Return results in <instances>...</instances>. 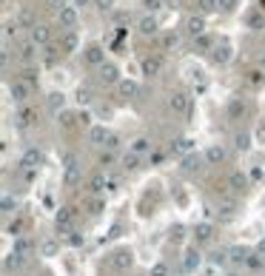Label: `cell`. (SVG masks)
I'll list each match as a JSON object with an SVG mask.
<instances>
[{
  "instance_id": "obj_49",
  "label": "cell",
  "mask_w": 265,
  "mask_h": 276,
  "mask_svg": "<svg viewBox=\"0 0 265 276\" xmlns=\"http://www.w3.org/2000/svg\"><path fill=\"white\" fill-rule=\"evenodd\" d=\"M66 239H68V242H71V245H77V248H80V245L86 242V236H80L77 231H68V234H66Z\"/></svg>"
},
{
  "instance_id": "obj_43",
  "label": "cell",
  "mask_w": 265,
  "mask_h": 276,
  "mask_svg": "<svg viewBox=\"0 0 265 276\" xmlns=\"http://www.w3.org/2000/svg\"><path fill=\"white\" fill-rule=\"evenodd\" d=\"M149 276H168V265L166 262H154L151 271H149Z\"/></svg>"
},
{
  "instance_id": "obj_61",
  "label": "cell",
  "mask_w": 265,
  "mask_h": 276,
  "mask_svg": "<svg viewBox=\"0 0 265 276\" xmlns=\"http://www.w3.org/2000/svg\"><path fill=\"white\" fill-rule=\"evenodd\" d=\"M91 0H74V6H88Z\"/></svg>"
},
{
  "instance_id": "obj_54",
  "label": "cell",
  "mask_w": 265,
  "mask_h": 276,
  "mask_svg": "<svg viewBox=\"0 0 265 276\" xmlns=\"http://www.w3.org/2000/svg\"><path fill=\"white\" fill-rule=\"evenodd\" d=\"M248 83L251 85H260L263 83V71H248Z\"/></svg>"
},
{
  "instance_id": "obj_45",
  "label": "cell",
  "mask_w": 265,
  "mask_h": 276,
  "mask_svg": "<svg viewBox=\"0 0 265 276\" xmlns=\"http://www.w3.org/2000/svg\"><path fill=\"white\" fill-rule=\"evenodd\" d=\"M17 26H26V29H34L37 23L32 20V15H29V12H20V17H17Z\"/></svg>"
},
{
  "instance_id": "obj_27",
  "label": "cell",
  "mask_w": 265,
  "mask_h": 276,
  "mask_svg": "<svg viewBox=\"0 0 265 276\" xmlns=\"http://www.w3.org/2000/svg\"><path fill=\"white\" fill-rule=\"evenodd\" d=\"M151 151V140L149 137H137L132 143V154H137V157H143V154H149Z\"/></svg>"
},
{
  "instance_id": "obj_13",
  "label": "cell",
  "mask_w": 265,
  "mask_h": 276,
  "mask_svg": "<svg viewBox=\"0 0 265 276\" xmlns=\"http://www.w3.org/2000/svg\"><path fill=\"white\" fill-rule=\"evenodd\" d=\"M117 94H120L123 100H134L137 94H140V85H137L134 80H120L117 83Z\"/></svg>"
},
{
  "instance_id": "obj_4",
  "label": "cell",
  "mask_w": 265,
  "mask_h": 276,
  "mask_svg": "<svg viewBox=\"0 0 265 276\" xmlns=\"http://www.w3.org/2000/svg\"><path fill=\"white\" fill-rule=\"evenodd\" d=\"M74 208H71V205H66V208H60V211L54 213V222H57V228H60V231H71V225H74Z\"/></svg>"
},
{
  "instance_id": "obj_46",
  "label": "cell",
  "mask_w": 265,
  "mask_h": 276,
  "mask_svg": "<svg viewBox=\"0 0 265 276\" xmlns=\"http://www.w3.org/2000/svg\"><path fill=\"white\" fill-rule=\"evenodd\" d=\"M15 208H17V199H15L12 194H3V211H6V213H12Z\"/></svg>"
},
{
  "instance_id": "obj_57",
  "label": "cell",
  "mask_w": 265,
  "mask_h": 276,
  "mask_svg": "<svg viewBox=\"0 0 265 276\" xmlns=\"http://www.w3.org/2000/svg\"><path fill=\"white\" fill-rule=\"evenodd\" d=\"M94 6H97L100 12H109L111 9V0H94Z\"/></svg>"
},
{
  "instance_id": "obj_5",
  "label": "cell",
  "mask_w": 265,
  "mask_h": 276,
  "mask_svg": "<svg viewBox=\"0 0 265 276\" xmlns=\"http://www.w3.org/2000/svg\"><path fill=\"white\" fill-rule=\"evenodd\" d=\"M109 262H111L114 271H129V268L134 265V256H132V251H114Z\"/></svg>"
},
{
  "instance_id": "obj_20",
  "label": "cell",
  "mask_w": 265,
  "mask_h": 276,
  "mask_svg": "<svg viewBox=\"0 0 265 276\" xmlns=\"http://www.w3.org/2000/svg\"><path fill=\"white\" fill-rule=\"evenodd\" d=\"M194 239H197V242H211V239H214V225H211V222H199V225L194 228Z\"/></svg>"
},
{
  "instance_id": "obj_60",
  "label": "cell",
  "mask_w": 265,
  "mask_h": 276,
  "mask_svg": "<svg viewBox=\"0 0 265 276\" xmlns=\"http://www.w3.org/2000/svg\"><path fill=\"white\" fill-rule=\"evenodd\" d=\"M257 137H260V140H265V123L260 126V131H257Z\"/></svg>"
},
{
  "instance_id": "obj_39",
  "label": "cell",
  "mask_w": 265,
  "mask_h": 276,
  "mask_svg": "<svg viewBox=\"0 0 265 276\" xmlns=\"http://www.w3.org/2000/svg\"><path fill=\"white\" fill-rule=\"evenodd\" d=\"M197 6H199V12H202V15H211L217 6H220V0H197Z\"/></svg>"
},
{
  "instance_id": "obj_19",
  "label": "cell",
  "mask_w": 265,
  "mask_h": 276,
  "mask_svg": "<svg viewBox=\"0 0 265 276\" xmlns=\"http://www.w3.org/2000/svg\"><path fill=\"white\" fill-rule=\"evenodd\" d=\"M106 188H109V177H106L103 171H97L94 177L88 179V191H91V194H94V196H97V194H103Z\"/></svg>"
},
{
  "instance_id": "obj_64",
  "label": "cell",
  "mask_w": 265,
  "mask_h": 276,
  "mask_svg": "<svg viewBox=\"0 0 265 276\" xmlns=\"http://www.w3.org/2000/svg\"><path fill=\"white\" fill-rule=\"evenodd\" d=\"M228 276H234V274H228Z\"/></svg>"
},
{
  "instance_id": "obj_32",
  "label": "cell",
  "mask_w": 265,
  "mask_h": 276,
  "mask_svg": "<svg viewBox=\"0 0 265 276\" xmlns=\"http://www.w3.org/2000/svg\"><path fill=\"white\" fill-rule=\"evenodd\" d=\"M57 251H60L57 239H43V242H40V254H43V256H57Z\"/></svg>"
},
{
  "instance_id": "obj_62",
  "label": "cell",
  "mask_w": 265,
  "mask_h": 276,
  "mask_svg": "<svg viewBox=\"0 0 265 276\" xmlns=\"http://www.w3.org/2000/svg\"><path fill=\"white\" fill-rule=\"evenodd\" d=\"M177 3H180V0H168V6H171V9H177Z\"/></svg>"
},
{
  "instance_id": "obj_34",
  "label": "cell",
  "mask_w": 265,
  "mask_h": 276,
  "mask_svg": "<svg viewBox=\"0 0 265 276\" xmlns=\"http://www.w3.org/2000/svg\"><path fill=\"white\" fill-rule=\"evenodd\" d=\"M34 57H37V46H34L32 40H29V43L20 49V60H23V63H32Z\"/></svg>"
},
{
  "instance_id": "obj_50",
  "label": "cell",
  "mask_w": 265,
  "mask_h": 276,
  "mask_svg": "<svg viewBox=\"0 0 265 276\" xmlns=\"http://www.w3.org/2000/svg\"><path fill=\"white\" fill-rule=\"evenodd\" d=\"M23 80L29 83L32 88H37V71H32V68H29V71H23Z\"/></svg>"
},
{
  "instance_id": "obj_63",
  "label": "cell",
  "mask_w": 265,
  "mask_h": 276,
  "mask_svg": "<svg viewBox=\"0 0 265 276\" xmlns=\"http://www.w3.org/2000/svg\"><path fill=\"white\" fill-rule=\"evenodd\" d=\"M260 65H263V68H265V51H263V54H260Z\"/></svg>"
},
{
  "instance_id": "obj_38",
  "label": "cell",
  "mask_w": 265,
  "mask_h": 276,
  "mask_svg": "<svg viewBox=\"0 0 265 276\" xmlns=\"http://www.w3.org/2000/svg\"><path fill=\"white\" fill-rule=\"evenodd\" d=\"M23 259H26V256H20V254H15V251H12V254L6 256V268H9V271H17V268L23 265Z\"/></svg>"
},
{
  "instance_id": "obj_47",
  "label": "cell",
  "mask_w": 265,
  "mask_h": 276,
  "mask_svg": "<svg viewBox=\"0 0 265 276\" xmlns=\"http://www.w3.org/2000/svg\"><path fill=\"white\" fill-rule=\"evenodd\" d=\"M77 100H80V103H91V88H88V85H80V88H77Z\"/></svg>"
},
{
  "instance_id": "obj_31",
  "label": "cell",
  "mask_w": 265,
  "mask_h": 276,
  "mask_svg": "<svg viewBox=\"0 0 265 276\" xmlns=\"http://www.w3.org/2000/svg\"><path fill=\"white\" fill-rule=\"evenodd\" d=\"M228 114H231L234 120L243 117V114H245V100L243 97H231V103H228Z\"/></svg>"
},
{
  "instance_id": "obj_21",
  "label": "cell",
  "mask_w": 265,
  "mask_h": 276,
  "mask_svg": "<svg viewBox=\"0 0 265 276\" xmlns=\"http://www.w3.org/2000/svg\"><path fill=\"white\" fill-rule=\"evenodd\" d=\"M49 40H51L49 26H34L32 29V43L34 46H49Z\"/></svg>"
},
{
  "instance_id": "obj_16",
  "label": "cell",
  "mask_w": 265,
  "mask_h": 276,
  "mask_svg": "<svg viewBox=\"0 0 265 276\" xmlns=\"http://www.w3.org/2000/svg\"><path fill=\"white\" fill-rule=\"evenodd\" d=\"M80 179H83L80 165H77V163L68 165V168H66V177H63V185H66V188H77V185H80Z\"/></svg>"
},
{
  "instance_id": "obj_25",
  "label": "cell",
  "mask_w": 265,
  "mask_h": 276,
  "mask_svg": "<svg viewBox=\"0 0 265 276\" xmlns=\"http://www.w3.org/2000/svg\"><path fill=\"white\" fill-rule=\"evenodd\" d=\"M199 168H202V157H199V154L182 157V171H185V174H194V171H199Z\"/></svg>"
},
{
  "instance_id": "obj_11",
  "label": "cell",
  "mask_w": 265,
  "mask_h": 276,
  "mask_svg": "<svg viewBox=\"0 0 265 276\" xmlns=\"http://www.w3.org/2000/svg\"><path fill=\"white\" fill-rule=\"evenodd\" d=\"M185 32L191 34L194 40H197V37H202V34H205V20H202V17H197V15H191L188 20H185Z\"/></svg>"
},
{
  "instance_id": "obj_10",
  "label": "cell",
  "mask_w": 265,
  "mask_h": 276,
  "mask_svg": "<svg viewBox=\"0 0 265 276\" xmlns=\"http://www.w3.org/2000/svg\"><path fill=\"white\" fill-rule=\"evenodd\" d=\"M77 20H80V15H77L74 6H63V9H60V26H63V29H74Z\"/></svg>"
},
{
  "instance_id": "obj_9",
  "label": "cell",
  "mask_w": 265,
  "mask_h": 276,
  "mask_svg": "<svg viewBox=\"0 0 265 276\" xmlns=\"http://www.w3.org/2000/svg\"><path fill=\"white\" fill-rule=\"evenodd\" d=\"M243 23H245V29H251V32H263L265 29L263 12H245V15H243Z\"/></svg>"
},
{
  "instance_id": "obj_24",
  "label": "cell",
  "mask_w": 265,
  "mask_h": 276,
  "mask_svg": "<svg viewBox=\"0 0 265 276\" xmlns=\"http://www.w3.org/2000/svg\"><path fill=\"white\" fill-rule=\"evenodd\" d=\"M49 108L54 114L66 111V94H63V91H51V94H49Z\"/></svg>"
},
{
  "instance_id": "obj_23",
  "label": "cell",
  "mask_w": 265,
  "mask_h": 276,
  "mask_svg": "<svg viewBox=\"0 0 265 276\" xmlns=\"http://www.w3.org/2000/svg\"><path fill=\"white\" fill-rule=\"evenodd\" d=\"M228 188H231V191H245V188H248V177H245L243 171H231V177H228Z\"/></svg>"
},
{
  "instance_id": "obj_14",
  "label": "cell",
  "mask_w": 265,
  "mask_h": 276,
  "mask_svg": "<svg viewBox=\"0 0 265 276\" xmlns=\"http://www.w3.org/2000/svg\"><path fill=\"white\" fill-rule=\"evenodd\" d=\"M199 265H202V254H199L197 248H191V251L182 254V268L185 271H197Z\"/></svg>"
},
{
  "instance_id": "obj_17",
  "label": "cell",
  "mask_w": 265,
  "mask_h": 276,
  "mask_svg": "<svg viewBox=\"0 0 265 276\" xmlns=\"http://www.w3.org/2000/svg\"><path fill=\"white\" fill-rule=\"evenodd\" d=\"M86 60H88L91 65H106V49L97 46V43L88 46V49H86Z\"/></svg>"
},
{
  "instance_id": "obj_18",
  "label": "cell",
  "mask_w": 265,
  "mask_h": 276,
  "mask_svg": "<svg viewBox=\"0 0 265 276\" xmlns=\"http://www.w3.org/2000/svg\"><path fill=\"white\" fill-rule=\"evenodd\" d=\"M109 137H111V134L106 131V126H91V128H88V143H91V146H106Z\"/></svg>"
},
{
  "instance_id": "obj_52",
  "label": "cell",
  "mask_w": 265,
  "mask_h": 276,
  "mask_svg": "<svg viewBox=\"0 0 265 276\" xmlns=\"http://www.w3.org/2000/svg\"><path fill=\"white\" fill-rule=\"evenodd\" d=\"M265 256H260V254H251L248 256V268H263Z\"/></svg>"
},
{
  "instance_id": "obj_59",
  "label": "cell",
  "mask_w": 265,
  "mask_h": 276,
  "mask_svg": "<svg viewBox=\"0 0 265 276\" xmlns=\"http://www.w3.org/2000/svg\"><path fill=\"white\" fill-rule=\"evenodd\" d=\"M257 254H260V256H265V239L260 245H257Z\"/></svg>"
},
{
  "instance_id": "obj_3",
  "label": "cell",
  "mask_w": 265,
  "mask_h": 276,
  "mask_svg": "<svg viewBox=\"0 0 265 276\" xmlns=\"http://www.w3.org/2000/svg\"><path fill=\"white\" fill-rule=\"evenodd\" d=\"M137 32L143 34V37H157V34H160V23H157V17L154 15H143L140 17V23H137Z\"/></svg>"
},
{
  "instance_id": "obj_1",
  "label": "cell",
  "mask_w": 265,
  "mask_h": 276,
  "mask_svg": "<svg viewBox=\"0 0 265 276\" xmlns=\"http://www.w3.org/2000/svg\"><path fill=\"white\" fill-rule=\"evenodd\" d=\"M40 165H43V154H40L37 148H26L23 157H20V168H23V171H37Z\"/></svg>"
},
{
  "instance_id": "obj_58",
  "label": "cell",
  "mask_w": 265,
  "mask_h": 276,
  "mask_svg": "<svg viewBox=\"0 0 265 276\" xmlns=\"http://www.w3.org/2000/svg\"><path fill=\"white\" fill-rule=\"evenodd\" d=\"M17 29H20L17 23H6V37H12V34H17Z\"/></svg>"
},
{
  "instance_id": "obj_22",
  "label": "cell",
  "mask_w": 265,
  "mask_h": 276,
  "mask_svg": "<svg viewBox=\"0 0 265 276\" xmlns=\"http://www.w3.org/2000/svg\"><path fill=\"white\" fill-rule=\"evenodd\" d=\"M34 248H37V245L32 242V236H29V234H26V236H17V239H15V254H20V256H29Z\"/></svg>"
},
{
  "instance_id": "obj_56",
  "label": "cell",
  "mask_w": 265,
  "mask_h": 276,
  "mask_svg": "<svg viewBox=\"0 0 265 276\" xmlns=\"http://www.w3.org/2000/svg\"><path fill=\"white\" fill-rule=\"evenodd\" d=\"M111 163H114V154H111V151H106V154L100 157V165H106V168H109Z\"/></svg>"
},
{
  "instance_id": "obj_7",
  "label": "cell",
  "mask_w": 265,
  "mask_h": 276,
  "mask_svg": "<svg viewBox=\"0 0 265 276\" xmlns=\"http://www.w3.org/2000/svg\"><path fill=\"white\" fill-rule=\"evenodd\" d=\"M160 71H163V57H157V54L143 57V74L146 77H157Z\"/></svg>"
},
{
  "instance_id": "obj_42",
  "label": "cell",
  "mask_w": 265,
  "mask_h": 276,
  "mask_svg": "<svg viewBox=\"0 0 265 276\" xmlns=\"http://www.w3.org/2000/svg\"><path fill=\"white\" fill-rule=\"evenodd\" d=\"M220 211H222V216H234L237 202H234V199H222V202H220Z\"/></svg>"
},
{
  "instance_id": "obj_51",
  "label": "cell",
  "mask_w": 265,
  "mask_h": 276,
  "mask_svg": "<svg viewBox=\"0 0 265 276\" xmlns=\"http://www.w3.org/2000/svg\"><path fill=\"white\" fill-rule=\"evenodd\" d=\"M143 6L149 9V15H151V12H157V9H163V0H143Z\"/></svg>"
},
{
  "instance_id": "obj_33",
  "label": "cell",
  "mask_w": 265,
  "mask_h": 276,
  "mask_svg": "<svg viewBox=\"0 0 265 276\" xmlns=\"http://www.w3.org/2000/svg\"><path fill=\"white\" fill-rule=\"evenodd\" d=\"M208 259H211V265H214V268H225V265L231 262V256H228V251H214Z\"/></svg>"
},
{
  "instance_id": "obj_26",
  "label": "cell",
  "mask_w": 265,
  "mask_h": 276,
  "mask_svg": "<svg viewBox=\"0 0 265 276\" xmlns=\"http://www.w3.org/2000/svg\"><path fill=\"white\" fill-rule=\"evenodd\" d=\"M191 148H194V140L191 137H180V140H174V146H171V151H177V154H191Z\"/></svg>"
},
{
  "instance_id": "obj_40",
  "label": "cell",
  "mask_w": 265,
  "mask_h": 276,
  "mask_svg": "<svg viewBox=\"0 0 265 276\" xmlns=\"http://www.w3.org/2000/svg\"><path fill=\"white\" fill-rule=\"evenodd\" d=\"M194 49L208 51V49H214V43H211V37H208V34H202V37H197V40H194Z\"/></svg>"
},
{
  "instance_id": "obj_41",
  "label": "cell",
  "mask_w": 265,
  "mask_h": 276,
  "mask_svg": "<svg viewBox=\"0 0 265 276\" xmlns=\"http://www.w3.org/2000/svg\"><path fill=\"white\" fill-rule=\"evenodd\" d=\"M103 208H106V202H103L100 196H91V199H88V213H94V216H97Z\"/></svg>"
},
{
  "instance_id": "obj_36",
  "label": "cell",
  "mask_w": 265,
  "mask_h": 276,
  "mask_svg": "<svg viewBox=\"0 0 265 276\" xmlns=\"http://www.w3.org/2000/svg\"><path fill=\"white\" fill-rule=\"evenodd\" d=\"M6 231H9V234H12V236H26V234H23V231H26V222H23V219H15V222H9V228H6Z\"/></svg>"
},
{
  "instance_id": "obj_29",
  "label": "cell",
  "mask_w": 265,
  "mask_h": 276,
  "mask_svg": "<svg viewBox=\"0 0 265 276\" xmlns=\"http://www.w3.org/2000/svg\"><path fill=\"white\" fill-rule=\"evenodd\" d=\"M228 256H231V265H248V251L245 248H231L228 251Z\"/></svg>"
},
{
  "instance_id": "obj_6",
  "label": "cell",
  "mask_w": 265,
  "mask_h": 276,
  "mask_svg": "<svg viewBox=\"0 0 265 276\" xmlns=\"http://www.w3.org/2000/svg\"><path fill=\"white\" fill-rule=\"evenodd\" d=\"M188 94H182V91H174L171 97H168V108L174 114H188Z\"/></svg>"
},
{
  "instance_id": "obj_35",
  "label": "cell",
  "mask_w": 265,
  "mask_h": 276,
  "mask_svg": "<svg viewBox=\"0 0 265 276\" xmlns=\"http://www.w3.org/2000/svg\"><path fill=\"white\" fill-rule=\"evenodd\" d=\"M137 168H140V157L129 151V154L123 157V171H137Z\"/></svg>"
},
{
  "instance_id": "obj_2",
  "label": "cell",
  "mask_w": 265,
  "mask_h": 276,
  "mask_svg": "<svg viewBox=\"0 0 265 276\" xmlns=\"http://www.w3.org/2000/svg\"><path fill=\"white\" fill-rule=\"evenodd\" d=\"M32 91H34V88H32V85H29L26 80H23V77L9 85V94H12V100H15V103H20V106L29 100V94H32Z\"/></svg>"
},
{
  "instance_id": "obj_8",
  "label": "cell",
  "mask_w": 265,
  "mask_h": 276,
  "mask_svg": "<svg viewBox=\"0 0 265 276\" xmlns=\"http://www.w3.org/2000/svg\"><path fill=\"white\" fill-rule=\"evenodd\" d=\"M100 83H106V85H117V83H120V68H117L114 63L100 65Z\"/></svg>"
},
{
  "instance_id": "obj_44",
  "label": "cell",
  "mask_w": 265,
  "mask_h": 276,
  "mask_svg": "<svg viewBox=\"0 0 265 276\" xmlns=\"http://www.w3.org/2000/svg\"><path fill=\"white\" fill-rule=\"evenodd\" d=\"M177 43H180V32H168V34H163V46H166V49L177 46Z\"/></svg>"
},
{
  "instance_id": "obj_30",
  "label": "cell",
  "mask_w": 265,
  "mask_h": 276,
  "mask_svg": "<svg viewBox=\"0 0 265 276\" xmlns=\"http://www.w3.org/2000/svg\"><path fill=\"white\" fill-rule=\"evenodd\" d=\"M60 43H63V51H68V54H71V51H77V49H80V40H77V34H74V32H66V34H63V40H60Z\"/></svg>"
},
{
  "instance_id": "obj_37",
  "label": "cell",
  "mask_w": 265,
  "mask_h": 276,
  "mask_svg": "<svg viewBox=\"0 0 265 276\" xmlns=\"http://www.w3.org/2000/svg\"><path fill=\"white\" fill-rule=\"evenodd\" d=\"M234 146L240 148V151H248L251 148V137L243 131V134H234Z\"/></svg>"
},
{
  "instance_id": "obj_55",
  "label": "cell",
  "mask_w": 265,
  "mask_h": 276,
  "mask_svg": "<svg viewBox=\"0 0 265 276\" xmlns=\"http://www.w3.org/2000/svg\"><path fill=\"white\" fill-rule=\"evenodd\" d=\"M117 146H120V137H117V134H111V137L106 140V148H109V151H114Z\"/></svg>"
},
{
  "instance_id": "obj_28",
  "label": "cell",
  "mask_w": 265,
  "mask_h": 276,
  "mask_svg": "<svg viewBox=\"0 0 265 276\" xmlns=\"http://www.w3.org/2000/svg\"><path fill=\"white\" fill-rule=\"evenodd\" d=\"M57 123H60L63 128H74V126L80 123V114H71V111H60V114H57Z\"/></svg>"
},
{
  "instance_id": "obj_15",
  "label": "cell",
  "mask_w": 265,
  "mask_h": 276,
  "mask_svg": "<svg viewBox=\"0 0 265 276\" xmlns=\"http://www.w3.org/2000/svg\"><path fill=\"white\" fill-rule=\"evenodd\" d=\"M225 157H228V151H225L222 146H208L205 148V163L220 165V163H225Z\"/></svg>"
},
{
  "instance_id": "obj_53",
  "label": "cell",
  "mask_w": 265,
  "mask_h": 276,
  "mask_svg": "<svg viewBox=\"0 0 265 276\" xmlns=\"http://www.w3.org/2000/svg\"><path fill=\"white\" fill-rule=\"evenodd\" d=\"M237 3H240V0H220V9H222V12H234Z\"/></svg>"
},
{
  "instance_id": "obj_12",
  "label": "cell",
  "mask_w": 265,
  "mask_h": 276,
  "mask_svg": "<svg viewBox=\"0 0 265 276\" xmlns=\"http://www.w3.org/2000/svg\"><path fill=\"white\" fill-rule=\"evenodd\" d=\"M34 120V108L32 106H23V108H17L15 114V128H29Z\"/></svg>"
},
{
  "instance_id": "obj_48",
  "label": "cell",
  "mask_w": 265,
  "mask_h": 276,
  "mask_svg": "<svg viewBox=\"0 0 265 276\" xmlns=\"http://www.w3.org/2000/svg\"><path fill=\"white\" fill-rule=\"evenodd\" d=\"M211 57H214L217 63H225V60L231 57V51H228L225 46H222V49H214V54H211Z\"/></svg>"
}]
</instances>
